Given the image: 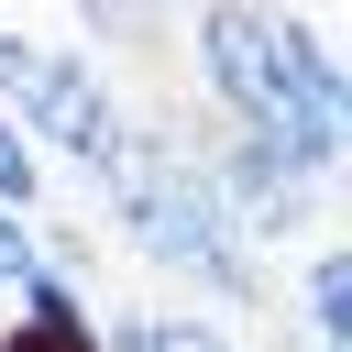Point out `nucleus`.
<instances>
[{
    "label": "nucleus",
    "mask_w": 352,
    "mask_h": 352,
    "mask_svg": "<svg viewBox=\"0 0 352 352\" xmlns=\"http://www.w3.org/2000/svg\"><path fill=\"white\" fill-rule=\"evenodd\" d=\"M33 264H44V242H33V220H11V209H0V297H11V286H22Z\"/></svg>",
    "instance_id": "nucleus-9"
},
{
    "label": "nucleus",
    "mask_w": 352,
    "mask_h": 352,
    "mask_svg": "<svg viewBox=\"0 0 352 352\" xmlns=\"http://www.w3.org/2000/svg\"><path fill=\"white\" fill-rule=\"evenodd\" d=\"M99 352H242V341H231L209 308H121Z\"/></svg>",
    "instance_id": "nucleus-5"
},
{
    "label": "nucleus",
    "mask_w": 352,
    "mask_h": 352,
    "mask_svg": "<svg viewBox=\"0 0 352 352\" xmlns=\"http://www.w3.org/2000/svg\"><path fill=\"white\" fill-rule=\"evenodd\" d=\"M0 110H11L33 143L77 154V165H99V154H110V132H121V99H110V77H99L88 55H44V44H33V66L0 88Z\"/></svg>",
    "instance_id": "nucleus-3"
},
{
    "label": "nucleus",
    "mask_w": 352,
    "mask_h": 352,
    "mask_svg": "<svg viewBox=\"0 0 352 352\" xmlns=\"http://www.w3.org/2000/svg\"><path fill=\"white\" fill-rule=\"evenodd\" d=\"M286 22H297V11H275V0H209V11H198V77H209V99L231 110V132H253V143H275V132H330V121L297 110Z\"/></svg>",
    "instance_id": "nucleus-2"
},
{
    "label": "nucleus",
    "mask_w": 352,
    "mask_h": 352,
    "mask_svg": "<svg viewBox=\"0 0 352 352\" xmlns=\"http://www.w3.org/2000/svg\"><path fill=\"white\" fill-rule=\"evenodd\" d=\"M88 176H99V198H110V220H121V242H132L143 264L187 275V286H198V297H220V308L275 297L264 253L242 242V220H231V209H220V187H209V154H198V143H176L165 121H121V132H110V154H99Z\"/></svg>",
    "instance_id": "nucleus-1"
},
{
    "label": "nucleus",
    "mask_w": 352,
    "mask_h": 352,
    "mask_svg": "<svg viewBox=\"0 0 352 352\" xmlns=\"http://www.w3.org/2000/svg\"><path fill=\"white\" fill-rule=\"evenodd\" d=\"M77 11H88V22L110 33V44H143V33L165 22V0H77Z\"/></svg>",
    "instance_id": "nucleus-8"
},
{
    "label": "nucleus",
    "mask_w": 352,
    "mask_h": 352,
    "mask_svg": "<svg viewBox=\"0 0 352 352\" xmlns=\"http://www.w3.org/2000/svg\"><path fill=\"white\" fill-rule=\"evenodd\" d=\"M286 66H297V110L341 132V44H330L319 22H286Z\"/></svg>",
    "instance_id": "nucleus-6"
},
{
    "label": "nucleus",
    "mask_w": 352,
    "mask_h": 352,
    "mask_svg": "<svg viewBox=\"0 0 352 352\" xmlns=\"http://www.w3.org/2000/svg\"><path fill=\"white\" fill-rule=\"evenodd\" d=\"M33 198H44V154H33V132H22V121H11V110H0V209H11V220H22V209H33Z\"/></svg>",
    "instance_id": "nucleus-7"
},
{
    "label": "nucleus",
    "mask_w": 352,
    "mask_h": 352,
    "mask_svg": "<svg viewBox=\"0 0 352 352\" xmlns=\"http://www.w3.org/2000/svg\"><path fill=\"white\" fill-rule=\"evenodd\" d=\"M297 319H308V341H297V352H352V264H341L330 242L297 264Z\"/></svg>",
    "instance_id": "nucleus-4"
}]
</instances>
